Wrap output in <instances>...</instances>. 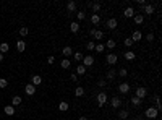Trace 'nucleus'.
I'll use <instances>...</instances> for the list:
<instances>
[{"label": "nucleus", "instance_id": "obj_1", "mask_svg": "<svg viewBox=\"0 0 162 120\" xmlns=\"http://www.w3.org/2000/svg\"><path fill=\"white\" fill-rule=\"evenodd\" d=\"M144 115H146V118H149V120H154V118H157L159 117V112H157V109L156 107H148L146 110H144Z\"/></svg>", "mask_w": 162, "mask_h": 120}, {"label": "nucleus", "instance_id": "obj_2", "mask_svg": "<svg viewBox=\"0 0 162 120\" xmlns=\"http://www.w3.org/2000/svg\"><path fill=\"white\" fill-rule=\"evenodd\" d=\"M106 102H107V94H106V91H101V93L97 94V106L102 107Z\"/></svg>", "mask_w": 162, "mask_h": 120}, {"label": "nucleus", "instance_id": "obj_3", "mask_svg": "<svg viewBox=\"0 0 162 120\" xmlns=\"http://www.w3.org/2000/svg\"><path fill=\"white\" fill-rule=\"evenodd\" d=\"M81 65H84L86 68H88V67H91V65H94V57H92V55H84Z\"/></svg>", "mask_w": 162, "mask_h": 120}, {"label": "nucleus", "instance_id": "obj_4", "mask_svg": "<svg viewBox=\"0 0 162 120\" xmlns=\"http://www.w3.org/2000/svg\"><path fill=\"white\" fill-rule=\"evenodd\" d=\"M135 96H136L138 99H141V101H143V99L148 96V89H146V88H143V86H139V88L136 89V94H135Z\"/></svg>", "mask_w": 162, "mask_h": 120}, {"label": "nucleus", "instance_id": "obj_5", "mask_svg": "<svg viewBox=\"0 0 162 120\" xmlns=\"http://www.w3.org/2000/svg\"><path fill=\"white\" fill-rule=\"evenodd\" d=\"M106 60H107V63H109V65H115V63H117V60H118V57H117V54L110 52V54H107Z\"/></svg>", "mask_w": 162, "mask_h": 120}, {"label": "nucleus", "instance_id": "obj_6", "mask_svg": "<svg viewBox=\"0 0 162 120\" xmlns=\"http://www.w3.org/2000/svg\"><path fill=\"white\" fill-rule=\"evenodd\" d=\"M118 91H120V94H128L130 93V85L125 83V81L120 83V85H118Z\"/></svg>", "mask_w": 162, "mask_h": 120}, {"label": "nucleus", "instance_id": "obj_7", "mask_svg": "<svg viewBox=\"0 0 162 120\" xmlns=\"http://www.w3.org/2000/svg\"><path fill=\"white\" fill-rule=\"evenodd\" d=\"M131 41H133V44H135V42H139L141 39H143V34H141V31H133V34H131V38H130Z\"/></svg>", "mask_w": 162, "mask_h": 120}, {"label": "nucleus", "instance_id": "obj_8", "mask_svg": "<svg viewBox=\"0 0 162 120\" xmlns=\"http://www.w3.org/2000/svg\"><path fill=\"white\" fill-rule=\"evenodd\" d=\"M110 106H112V109H118V107L122 106V99L117 97V96H113V97L110 99Z\"/></svg>", "mask_w": 162, "mask_h": 120}, {"label": "nucleus", "instance_id": "obj_9", "mask_svg": "<svg viewBox=\"0 0 162 120\" xmlns=\"http://www.w3.org/2000/svg\"><path fill=\"white\" fill-rule=\"evenodd\" d=\"M24 93H26L28 96H34V94H36V86H33L31 83H29V85H26V86H24Z\"/></svg>", "mask_w": 162, "mask_h": 120}, {"label": "nucleus", "instance_id": "obj_10", "mask_svg": "<svg viewBox=\"0 0 162 120\" xmlns=\"http://www.w3.org/2000/svg\"><path fill=\"white\" fill-rule=\"evenodd\" d=\"M117 117H118L120 120H127V118L130 117V112H128L127 109H120V110H118V114H117Z\"/></svg>", "mask_w": 162, "mask_h": 120}, {"label": "nucleus", "instance_id": "obj_11", "mask_svg": "<svg viewBox=\"0 0 162 120\" xmlns=\"http://www.w3.org/2000/svg\"><path fill=\"white\" fill-rule=\"evenodd\" d=\"M135 15H136V12L133 10V7H127L125 12H123V16H125V18H133Z\"/></svg>", "mask_w": 162, "mask_h": 120}, {"label": "nucleus", "instance_id": "obj_12", "mask_svg": "<svg viewBox=\"0 0 162 120\" xmlns=\"http://www.w3.org/2000/svg\"><path fill=\"white\" fill-rule=\"evenodd\" d=\"M106 26L109 28V29H115V28L118 26V21L115 20V18H110V20H107V23H106Z\"/></svg>", "mask_w": 162, "mask_h": 120}, {"label": "nucleus", "instance_id": "obj_13", "mask_svg": "<svg viewBox=\"0 0 162 120\" xmlns=\"http://www.w3.org/2000/svg\"><path fill=\"white\" fill-rule=\"evenodd\" d=\"M143 13H146V15H152V13H154V7H152L151 3H146L144 7H143Z\"/></svg>", "mask_w": 162, "mask_h": 120}, {"label": "nucleus", "instance_id": "obj_14", "mask_svg": "<svg viewBox=\"0 0 162 120\" xmlns=\"http://www.w3.org/2000/svg\"><path fill=\"white\" fill-rule=\"evenodd\" d=\"M91 8H92V12H94V15H97V13L101 12V8H102V5H101V2H92V3H91Z\"/></svg>", "mask_w": 162, "mask_h": 120}, {"label": "nucleus", "instance_id": "obj_15", "mask_svg": "<svg viewBox=\"0 0 162 120\" xmlns=\"http://www.w3.org/2000/svg\"><path fill=\"white\" fill-rule=\"evenodd\" d=\"M16 50H18V52H24V50H26V42H24L23 39H20V41L16 42Z\"/></svg>", "mask_w": 162, "mask_h": 120}, {"label": "nucleus", "instance_id": "obj_16", "mask_svg": "<svg viewBox=\"0 0 162 120\" xmlns=\"http://www.w3.org/2000/svg\"><path fill=\"white\" fill-rule=\"evenodd\" d=\"M115 76H117V71L113 70V68H110V70L107 71V76H106V80H107V81H113V80H115Z\"/></svg>", "mask_w": 162, "mask_h": 120}, {"label": "nucleus", "instance_id": "obj_17", "mask_svg": "<svg viewBox=\"0 0 162 120\" xmlns=\"http://www.w3.org/2000/svg\"><path fill=\"white\" fill-rule=\"evenodd\" d=\"M92 38H94V39H97V41H101V39L104 38V31H101V29H96V28H94Z\"/></svg>", "mask_w": 162, "mask_h": 120}, {"label": "nucleus", "instance_id": "obj_18", "mask_svg": "<svg viewBox=\"0 0 162 120\" xmlns=\"http://www.w3.org/2000/svg\"><path fill=\"white\" fill-rule=\"evenodd\" d=\"M62 55H65V57H70V55H73V49L70 47V45H65V47L62 49Z\"/></svg>", "mask_w": 162, "mask_h": 120}, {"label": "nucleus", "instance_id": "obj_19", "mask_svg": "<svg viewBox=\"0 0 162 120\" xmlns=\"http://www.w3.org/2000/svg\"><path fill=\"white\" fill-rule=\"evenodd\" d=\"M41 83H42V78H41L39 75H34V76L31 78V85H33V86H39Z\"/></svg>", "mask_w": 162, "mask_h": 120}, {"label": "nucleus", "instance_id": "obj_20", "mask_svg": "<svg viewBox=\"0 0 162 120\" xmlns=\"http://www.w3.org/2000/svg\"><path fill=\"white\" fill-rule=\"evenodd\" d=\"M3 112H5L7 115L12 117V115H15V107H13L12 104H10V106H5V107H3Z\"/></svg>", "mask_w": 162, "mask_h": 120}, {"label": "nucleus", "instance_id": "obj_21", "mask_svg": "<svg viewBox=\"0 0 162 120\" xmlns=\"http://www.w3.org/2000/svg\"><path fill=\"white\" fill-rule=\"evenodd\" d=\"M133 21H135L136 24H143V21H144V16H143L141 13H136L135 16H133Z\"/></svg>", "mask_w": 162, "mask_h": 120}, {"label": "nucleus", "instance_id": "obj_22", "mask_svg": "<svg viewBox=\"0 0 162 120\" xmlns=\"http://www.w3.org/2000/svg\"><path fill=\"white\" fill-rule=\"evenodd\" d=\"M70 31H71L73 34H76V33L80 31V23H78V21H73V23L70 24Z\"/></svg>", "mask_w": 162, "mask_h": 120}, {"label": "nucleus", "instance_id": "obj_23", "mask_svg": "<svg viewBox=\"0 0 162 120\" xmlns=\"http://www.w3.org/2000/svg\"><path fill=\"white\" fill-rule=\"evenodd\" d=\"M68 109H70V104L65 102V101H62V102L59 104V110H60V112H66Z\"/></svg>", "mask_w": 162, "mask_h": 120}, {"label": "nucleus", "instance_id": "obj_24", "mask_svg": "<svg viewBox=\"0 0 162 120\" xmlns=\"http://www.w3.org/2000/svg\"><path fill=\"white\" fill-rule=\"evenodd\" d=\"M123 57H125L127 60H135V59H136V54L131 52V50H127L125 54H123Z\"/></svg>", "mask_w": 162, "mask_h": 120}, {"label": "nucleus", "instance_id": "obj_25", "mask_svg": "<svg viewBox=\"0 0 162 120\" xmlns=\"http://www.w3.org/2000/svg\"><path fill=\"white\" fill-rule=\"evenodd\" d=\"M76 8H78V5H76V2H73V0H70V2L66 3V10L68 12H75Z\"/></svg>", "mask_w": 162, "mask_h": 120}, {"label": "nucleus", "instance_id": "obj_26", "mask_svg": "<svg viewBox=\"0 0 162 120\" xmlns=\"http://www.w3.org/2000/svg\"><path fill=\"white\" fill-rule=\"evenodd\" d=\"M75 96H76V97L84 96V88H83V86H76V88H75Z\"/></svg>", "mask_w": 162, "mask_h": 120}, {"label": "nucleus", "instance_id": "obj_27", "mask_svg": "<svg viewBox=\"0 0 162 120\" xmlns=\"http://www.w3.org/2000/svg\"><path fill=\"white\" fill-rule=\"evenodd\" d=\"M115 45H117L115 39H107V42H106V47L107 49H115Z\"/></svg>", "mask_w": 162, "mask_h": 120}, {"label": "nucleus", "instance_id": "obj_28", "mask_svg": "<svg viewBox=\"0 0 162 120\" xmlns=\"http://www.w3.org/2000/svg\"><path fill=\"white\" fill-rule=\"evenodd\" d=\"M12 106H13V107L21 106V97H20V96H15V97L12 99Z\"/></svg>", "mask_w": 162, "mask_h": 120}, {"label": "nucleus", "instance_id": "obj_29", "mask_svg": "<svg viewBox=\"0 0 162 120\" xmlns=\"http://www.w3.org/2000/svg\"><path fill=\"white\" fill-rule=\"evenodd\" d=\"M84 73H86V67H84V65H78V67H76V75H84Z\"/></svg>", "mask_w": 162, "mask_h": 120}, {"label": "nucleus", "instance_id": "obj_30", "mask_svg": "<svg viewBox=\"0 0 162 120\" xmlns=\"http://www.w3.org/2000/svg\"><path fill=\"white\" fill-rule=\"evenodd\" d=\"M28 34H29L28 26H21V28H20V36H21V38H24V36H28Z\"/></svg>", "mask_w": 162, "mask_h": 120}, {"label": "nucleus", "instance_id": "obj_31", "mask_svg": "<svg viewBox=\"0 0 162 120\" xmlns=\"http://www.w3.org/2000/svg\"><path fill=\"white\" fill-rule=\"evenodd\" d=\"M60 65H62V68H65V70H66V68H70V67H71V62H70L68 59H63Z\"/></svg>", "mask_w": 162, "mask_h": 120}, {"label": "nucleus", "instance_id": "obj_32", "mask_svg": "<svg viewBox=\"0 0 162 120\" xmlns=\"http://www.w3.org/2000/svg\"><path fill=\"white\" fill-rule=\"evenodd\" d=\"M8 50H10V45H8L7 42H2V44H0V52H8Z\"/></svg>", "mask_w": 162, "mask_h": 120}, {"label": "nucleus", "instance_id": "obj_33", "mask_svg": "<svg viewBox=\"0 0 162 120\" xmlns=\"http://www.w3.org/2000/svg\"><path fill=\"white\" fill-rule=\"evenodd\" d=\"M73 57H75L76 62H83V57H84V55H83L81 52H73Z\"/></svg>", "mask_w": 162, "mask_h": 120}, {"label": "nucleus", "instance_id": "obj_34", "mask_svg": "<svg viewBox=\"0 0 162 120\" xmlns=\"http://www.w3.org/2000/svg\"><path fill=\"white\" fill-rule=\"evenodd\" d=\"M131 104L138 107V106H141V104H143V101H141V99H138L136 96H133V97H131Z\"/></svg>", "mask_w": 162, "mask_h": 120}, {"label": "nucleus", "instance_id": "obj_35", "mask_svg": "<svg viewBox=\"0 0 162 120\" xmlns=\"http://www.w3.org/2000/svg\"><path fill=\"white\" fill-rule=\"evenodd\" d=\"M97 86H99V88H106V86H107V80H106V78H99V80H97Z\"/></svg>", "mask_w": 162, "mask_h": 120}, {"label": "nucleus", "instance_id": "obj_36", "mask_svg": "<svg viewBox=\"0 0 162 120\" xmlns=\"http://www.w3.org/2000/svg\"><path fill=\"white\" fill-rule=\"evenodd\" d=\"M99 21H101V16L99 15H92L91 16V23L92 24H99Z\"/></svg>", "mask_w": 162, "mask_h": 120}, {"label": "nucleus", "instance_id": "obj_37", "mask_svg": "<svg viewBox=\"0 0 162 120\" xmlns=\"http://www.w3.org/2000/svg\"><path fill=\"white\" fill-rule=\"evenodd\" d=\"M123 44H125V47H127V49H130L131 45H133V41H131L130 38H125V39H123Z\"/></svg>", "mask_w": 162, "mask_h": 120}, {"label": "nucleus", "instance_id": "obj_38", "mask_svg": "<svg viewBox=\"0 0 162 120\" xmlns=\"http://www.w3.org/2000/svg\"><path fill=\"white\" fill-rule=\"evenodd\" d=\"M156 109H157V112H160L162 110V106H160V97L159 96H156V106H154Z\"/></svg>", "mask_w": 162, "mask_h": 120}, {"label": "nucleus", "instance_id": "obj_39", "mask_svg": "<svg viewBox=\"0 0 162 120\" xmlns=\"http://www.w3.org/2000/svg\"><path fill=\"white\" fill-rule=\"evenodd\" d=\"M94 47H96V42H94V41H88L86 49H88V50H94Z\"/></svg>", "mask_w": 162, "mask_h": 120}, {"label": "nucleus", "instance_id": "obj_40", "mask_svg": "<svg viewBox=\"0 0 162 120\" xmlns=\"http://www.w3.org/2000/svg\"><path fill=\"white\" fill-rule=\"evenodd\" d=\"M127 75H128V70H127V68H120V70H118V76L125 78Z\"/></svg>", "mask_w": 162, "mask_h": 120}, {"label": "nucleus", "instance_id": "obj_41", "mask_svg": "<svg viewBox=\"0 0 162 120\" xmlns=\"http://www.w3.org/2000/svg\"><path fill=\"white\" fill-rule=\"evenodd\" d=\"M104 49H106V45H104V44H96V47H94L96 52H104Z\"/></svg>", "mask_w": 162, "mask_h": 120}, {"label": "nucleus", "instance_id": "obj_42", "mask_svg": "<svg viewBox=\"0 0 162 120\" xmlns=\"http://www.w3.org/2000/svg\"><path fill=\"white\" fill-rule=\"evenodd\" d=\"M76 18H78L80 21H83L84 18H86V13H84V12H78V13H76Z\"/></svg>", "mask_w": 162, "mask_h": 120}, {"label": "nucleus", "instance_id": "obj_43", "mask_svg": "<svg viewBox=\"0 0 162 120\" xmlns=\"http://www.w3.org/2000/svg\"><path fill=\"white\" fill-rule=\"evenodd\" d=\"M7 86H8V81H7L5 78H0V88L3 89V88H7Z\"/></svg>", "mask_w": 162, "mask_h": 120}, {"label": "nucleus", "instance_id": "obj_44", "mask_svg": "<svg viewBox=\"0 0 162 120\" xmlns=\"http://www.w3.org/2000/svg\"><path fill=\"white\" fill-rule=\"evenodd\" d=\"M70 78H71V81H73V83H78V80H80V76H78V75H76V73H75V71H73V73H71V75H70Z\"/></svg>", "mask_w": 162, "mask_h": 120}, {"label": "nucleus", "instance_id": "obj_45", "mask_svg": "<svg viewBox=\"0 0 162 120\" xmlns=\"http://www.w3.org/2000/svg\"><path fill=\"white\" fill-rule=\"evenodd\" d=\"M54 62H55V57H54V55H49V57H47V63H49V65H52Z\"/></svg>", "mask_w": 162, "mask_h": 120}, {"label": "nucleus", "instance_id": "obj_46", "mask_svg": "<svg viewBox=\"0 0 162 120\" xmlns=\"http://www.w3.org/2000/svg\"><path fill=\"white\" fill-rule=\"evenodd\" d=\"M146 41H149V42H152V41H154V34H152V33H149V34L146 36Z\"/></svg>", "mask_w": 162, "mask_h": 120}, {"label": "nucleus", "instance_id": "obj_47", "mask_svg": "<svg viewBox=\"0 0 162 120\" xmlns=\"http://www.w3.org/2000/svg\"><path fill=\"white\" fill-rule=\"evenodd\" d=\"M78 120H88V117H84V115H81V117H80Z\"/></svg>", "mask_w": 162, "mask_h": 120}, {"label": "nucleus", "instance_id": "obj_48", "mask_svg": "<svg viewBox=\"0 0 162 120\" xmlns=\"http://www.w3.org/2000/svg\"><path fill=\"white\" fill-rule=\"evenodd\" d=\"M2 60H3V54H2V52H0V62H2Z\"/></svg>", "mask_w": 162, "mask_h": 120}, {"label": "nucleus", "instance_id": "obj_49", "mask_svg": "<svg viewBox=\"0 0 162 120\" xmlns=\"http://www.w3.org/2000/svg\"><path fill=\"white\" fill-rule=\"evenodd\" d=\"M131 120H141V118H139V117H133Z\"/></svg>", "mask_w": 162, "mask_h": 120}]
</instances>
